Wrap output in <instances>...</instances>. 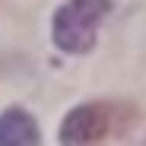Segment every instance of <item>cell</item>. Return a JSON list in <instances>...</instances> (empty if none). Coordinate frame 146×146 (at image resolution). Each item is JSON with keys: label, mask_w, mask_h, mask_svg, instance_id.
I'll use <instances>...</instances> for the list:
<instances>
[{"label": "cell", "mask_w": 146, "mask_h": 146, "mask_svg": "<svg viewBox=\"0 0 146 146\" xmlns=\"http://www.w3.org/2000/svg\"><path fill=\"white\" fill-rule=\"evenodd\" d=\"M137 111L121 102H86L70 108L60 121V146H99L130 127Z\"/></svg>", "instance_id": "cell-1"}, {"label": "cell", "mask_w": 146, "mask_h": 146, "mask_svg": "<svg viewBox=\"0 0 146 146\" xmlns=\"http://www.w3.org/2000/svg\"><path fill=\"white\" fill-rule=\"evenodd\" d=\"M111 0H67L51 19V38L67 54H89L95 48L99 22L108 16Z\"/></svg>", "instance_id": "cell-2"}, {"label": "cell", "mask_w": 146, "mask_h": 146, "mask_svg": "<svg viewBox=\"0 0 146 146\" xmlns=\"http://www.w3.org/2000/svg\"><path fill=\"white\" fill-rule=\"evenodd\" d=\"M0 146H41V130L35 117L22 108L0 114Z\"/></svg>", "instance_id": "cell-3"}, {"label": "cell", "mask_w": 146, "mask_h": 146, "mask_svg": "<svg viewBox=\"0 0 146 146\" xmlns=\"http://www.w3.org/2000/svg\"><path fill=\"white\" fill-rule=\"evenodd\" d=\"M143 146H146V140H143Z\"/></svg>", "instance_id": "cell-4"}]
</instances>
